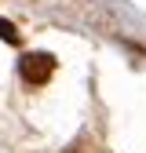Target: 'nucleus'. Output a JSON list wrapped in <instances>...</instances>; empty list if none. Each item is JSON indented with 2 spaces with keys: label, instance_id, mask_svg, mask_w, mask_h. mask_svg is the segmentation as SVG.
Returning <instances> with one entry per match:
<instances>
[{
  "label": "nucleus",
  "instance_id": "obj_1",
  "mask_svg": "<svg viewBox=\"0 0 146 153\" xmlns=\"http://www.w3.org/2000/svg\"><path fill=\"white\" fill-rule=\"evenodd\" d=\"M55 73V59L48 51H29V55H22L18 59V76H22L26 84H48V76Z\"/></svg>",
  "mask_w": 146,
  "mask_h": 153
},
{
  "label": "nucleus",
  "instance_id": "obj_2",
  "mask_svg": "<svg viewBox=\"0 0 146 153\" xmlns=\"http://www.w3.org/2000/svg\"><path fill=\"white\" fill-rule=\"evenodd\" d=\"M0 40H7V44H18V29L7 22V18H0Z\"/></svg>",
  "mask_w": 146,
  "mask_h": 153
}]
</instances>
